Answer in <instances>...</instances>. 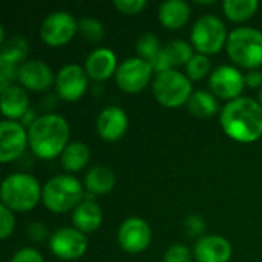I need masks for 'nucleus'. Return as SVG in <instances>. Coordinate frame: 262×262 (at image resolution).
I'll use <instances>...</instances> for the list:
<instances>
[{
	"label": "nucleus",
	"instance_id": "nucleus-34",
	"mask_svg": "<svg viewBox=\"0 0 262 262\" xmlns=\"http://www.w3.org/2000/svg\"><path fill=\"white\" fill-rule=\"evenodd\" d=\"M18 68L20 66H14V64H8V63H0V91L12 86L11 83L14 80H17Z\"/></svg>",
	"mask_w": 262,
	"mask_h": 262
},
{
	"label": "nucleus",
	"instance_id": "nucleus-40",
	"mask_svg": "<svg viewBox=\"0 0 262 262\" xmlns=\"http://www.w3.org/2000/svg\"><path fill=\"white\" fill-rule=\"evenodd\" d=\"M259 104H261V107H262V89H261V92H259Z\"/></svg>",
	"mask_w": 262,
	"mask_h": 262
},
{
	"label": "nucleus",
	"instance_id": "nucleus-33",
	"mask_svg": "<svg viewBox=\"0 0 262 262\" xmlns=\"http://www.w3.org/2000/svg\"><path fill=\"white\" fill-rule=\"evenodd\" d=\"M146 5H147L146 0H115V2H114V6H115L120 12L129 14V15L141 12V11L146 8Z\"/></svg>",
	"mask_w": 262,
	"mask_h": 262
},
{
	"label": "nucleus",
	"instance_id": "nucleus-13",
	"mask_svg": "<svg viewBox=\"0 0 262 262\" xmlns=\"http://www.w3.org/2000/svg\"><path fill=\"white\" fill-rule=\"evenodd\" d=\"M88 88V74L78 64H68L55 77L57 95L64 101H77Z\"/></svg>",
	"mask_w": 262,
	"mask_h": 262
},
{
	"label": "nucleus",
	"instance_id": "nucleus-37",
	"mask_svg": "<svg viewBox=\"0 0 262 262\" xmlns=\"http://www.w3.org/2000/svg\"><path fill=\"white\" fill-rule=\"evenodd\" d=\"M11 262H43V258H41L40 252H37L35 249L26 247V249L18 250L12 256Z\"/></svg>",
	"mask_w": 262,
	"mask_h": 262
},
{
	"label": "nucleus",
	"instance_id": "nucleus-15",
	"mask_svg": "<svg viewBox=\"0 0 262 262\" xmlns=\"http://www.w3.org/2000/svg\"><path fill=\"white\" fill-rule=\"evenodd\" d=\"M17 80L29 91L41 92L49 89L54 81L52 69L40 60H28L18 68Z\"/></svg>",
	"mask_w": 262,
	"mask_h": 262
},
{
	"label": "nucleus",
	"instance_id": "nucleus-22",
	"mask_svg": "<svg viewBox=\"0 0 262 262\" xmlns=\"http://www.w3.org/2000/svg\"><path fill=\"white\" fill-rule=\"evenodd\" d=\"M158 17L166 28L180 29L190 18V6L183 0H167L160 6Z\"/></svg>",
	"mask_w": 262,
	"mask_h": 262
},
{
	"label": "nucleus",
	"instance_id": "nucleus-18",
	"mask_svg": "<svg viewBox=\"0 0 262 262\" xmlns=\"http://www.w3.org/2000/svg\"><path fill=\"white\" fill-rule=\"evenodd\" d=\"M193 253L198 262H229L232 246L226 238L209 235L196 241Z\"/></svg>",
	"mask_w": 262,
	"mask_h": 262
},
{
	"label": "nucleus",
	"instance_id": "nucleus-12",
	"mask_svg": "<svg viewBox=\"0 0 262 262\" xmlns=\"http://www.w3.org/2000/svg\"><path fill=\"white\" fill-rule=\"evenodd\" d=\"M152 232L141 218H127L118 229V244L127 253H140L150 244Z\"/></svg>",
	"mask_w": 262,
	"mask_h": 262
},
{
	"label": "nucleus",
	"instance_id": "nucleus-38",
	"mask_svg": "<svg viewBox=\"0 0 262 262\" xmlns=\"http://www.w3.org/2000/svg\"><path fill=\"white\" fill-rule=\"evenodd\" d=\"M246 84L252 89H256L262 86V72L259 71H250L247 75H246Z\"/></svg>",
	"mask_w": 262,
	"mask_h": 262
},
{
	"label": "nucleus",
	"instance_id": "nucleus-9",
	"mask_svg": "<svg viewBox=\"0 0 262 262\" xmlns=\"http://www.w3.org/2000/svg\"><path fill=\"white\" fill-rule=\"evenodd\" d=\"M77 31H78L77 20L69 12L57 11L49 14L43 20L40 35L41 40L49 46H63L68 41H71V38Z\"/></svg>",
	"mask_w": 262,
	"mask_h": 262
},
{
	"label": "nucleus",
	"instance_id": "nucleus-26",
	"mask_svg": "<svg viewBox=\"0 0 262 262\" xmlns=\"http://www.w3.org/2000/svg\"><path fill=\"white\" fill-rule=\"evenodd\" d=\"M28 55V43L20 35L11 37L8 41L3 43L2 52H0V63H8L14 66L23 64L25 58Z\"/></svg>",
	"mask_w": 262,
	"mask_h": 262
},
{
	"label": "nucleus",
	"instance_id": "nucleus-30",
	"mask_svg": "<svg viewBox=\"0 0 262 262\" xmlns=\"http://www.w3.org/2000/svg\"><path fill=\"white\" fill-rule=\"evenodd\" d=\"M186 69H187V75L190 80H201L204 78L209 71H210V61H209V57L207 55H203V54H195L190 61L186 64Z\"/></svg>",
	"mask_w": 262,
	"mask_h": 262
},
{
	"label": "nucleus",
	"instance_id": "nucleus-27",
	"mask_svg": "<svg viewBox=\"0 0 262 262\" xmlns=\"http://www.w3.org/2000/svg\"><path fill=\"white\" fill-rule=\"evenodd\" d=\"M223 8L229 20L241 23L255 15L259 8V3L258 0H227L224 2Z\"/></svg>",
	"mask_w": 262,
	"mask_h": 262
},
{
	"label": "nucleus",
	"instance_id": "nucleus-11",
	"mask_svg": "<svg viewBox=\"0 0 262 262\" xmlns=\"http://www.w3.org/2000/svg\"><path fill=\"white\" fill-rule=\"evenodd\" d=\"M28 132L21 123L3 120L0 123V161L3 164L20 158L26 149Z\"/></svg>",
	"mask_w": 262,
	"mask_h": 262
},
{
	"label": "nucleus",
	"instance_id": "nucleus-5",
	"mask_svg": "<svg viewBox=\"0 0 262 262\" xmlns=\"http://www.w3.org/2000/svg\"><path fill=\"white\" fill-rule=\"evenodd\" d=\"M227 54L239 66L255 69L262 64V32L255 28L233 29L227 37Z\"/></svg>",
	"mask_w": 262,
	"mask_h": 262
},
{
	"label": "nucleus",
	"instance_id": "nucleus-17",
	"mask_svg": "<svg viewBox=\"0 0 262 262\" xmlns=\"http://www.w3.org/2000/svg\"><path fill=\"white\" fill-rule=\"evenodd\" d=\"M98 135L106 141L120 140L127 130V115L117 106H109L101 111L97 120Z\"/></svg>",
	"mask_w": 262,
	"mask_h": 262
},
{
	"label": "nucleus",
	"instance_id": "nucleus-31",
	"mask_svg": "<svg viewBox=\"0 0 262 262\" xmlns=\"http://www.w3.org/2000/svg\"><path fill=\"white\" fill-rule=\"evenodd\" d=\"M15 227V218L11 209H8L6 206H0V238L5 241L8 239Z\"/></svg>",
	"mask_w": 262,
	"mask_h": 262
},
{
	"label": "nucleus",
	"instance_id": "nucleus-3",
	"mask_svg": "<svg viewBox=\"0 0 262 262\" xmlns=\"http://www.w3.org/2000/svg\"><path fill=\"white\" fill-rule=\"evenodd\" d=\"M81 183L72 175H57L51 178L41 193L43 204L54 213H66L75 210L84 200Z\"/></svg>",
	"mask_w": 262,
	"mask_h": 262
},
{
	"label": "nucleus",
	"instance_id": "nucleus-28",
	"mask_svg": "<svg viewBox=\"0 0 262 262\" xmlns=\"http://www.w3.org/2000/svg\"><path fill=\"white\" fill-rule=\"evenodd\" d=\"M160 49L161 48H160L158 38L154 34H144L137 41V52H138L140 58L147 63H152L157 58Z\"/></svg>",
	"mask_w": 262,
	"mask_h": 262
},
{
	"label": "nucleus",
	"instance_id": "nucleus-24",
	"mask_svg": "<svg viewBox=\"0 0 262 262\" xmlns=\"http://www.w3.org/2000/svg\"><path fill=\"white\" fill-rule=\"evenodd\" d=\"M91 152L89 147L81 141L69 143L61 154V166L68 172H80L89 163Z\"/></svg>",
	"mask_w": 262,
	"mask_h": 262
},
{
	"label": "nucleus",
	"instance_id": "nucleus-14",
	"mask_svg": "<svg viewBox=\"0 0 262 262\" xmlns=\"http://www.w3.org/2000/svg\"><path fill=\"white\" fill-rule=\"evenodd\" d=\"M209 83L216 97L233 101L243 94L246 86V77L233 66H220L210 75Z\"/></svg>",
	"mask_w": 262,
	"mask_h": 262
},
{
	"label": "nucleus",
	"instance_id": "nucleus-25",
	"mask_svg": "<svg viewBox=\"0 0 262 262\" xmlns=\"http://www.w3.org/2000/svg\"><path fill=\"white\" fill-rule=\"evenodd\" d=\"M187 107L192 115L200 118H209L218 112V101L212 94L204 91H196L190 95L187 101Z\"/></svg>",
	"mask_w": 262,
	"mask_h": 262
},
{
	"label": "nucleus",
	"instance_id": "nucleus-16",
	"mask_svg": "<svg viewBox=\"0 0 262 262\" xmlns=\"http://www.w3.org/2000/svg\"><path fill=\"white\" fill-rule=\"evenodd\" d=\"M193 57V49L189 43L183 40H175L160 49L157 58L150 63L157 74L170 71L173 66L187 64Z\"/></svg>",
	"mask_w": 262,
	"mask_h": 262
},
{
	"label": "nucleus",
	"instance_id": "nucleus-29",
	"mask_svg": "<svg viewBox=\"0 0 262 262\" xmlns=\"http://www.w3.org/2000/svg\"><path fill=\"white\" fill-rule=\"evenodd\" d=\"M78 31L88 41H100L104 37V28L101 21L95 18H81L78 21Z\"/></svg>",
	"mask_w": 262,
	"mask_h": 262
},
{
	"label": "nucleus",
	"instance_id": "nucleus-7",
	"mask_svg": "<svg viewBox=\"0 0 262 262\" xmlns=\"http://www.w3.org/2000/svg\"><path fill=\"white\" fill-rule=\"evenodd\" d=\"M227 37L226 25L215 15H203L198 18L190 34L193 48L203 55L220 52L224 43H227Z\"/></svg>",
	"mask_w": 262,
	"mask_h": 262
},
{
	"label": "nucleus",
	"instance_id": "nucleus-35",
	"mask_svg": "<svg viewBox=\"0 0 262 262\" xmlns=\"http://www.w3.org/2000/svg\"><path fill=\"white\" fill-rule=\"evenodd\" d=\"M184 230L189 236H201L206 232V223L198 215H189L184 220Z\"/></svg>",
	"mask_w": 262,
	"mask_h": 262
},
{
	"label": "nucleus",
	"instance_id": "nucleus-2",
	"mask_svg": "<svg viewBox=\"0 0 262 262\" xmlns=\"http://www.w3.org/2000/svg\"><path fill=\"white\" fill-rule=\"evenodd\" d=\"M68 121L57 114H45L38 117L28 129L29 147L32 154L41 160H52L61 155L68 147Z\"/></svg>",
	"mask_w": 262,
	"mask_h": 262
},
{
	"label": "nucleus",
	"instance_id": "nucleus-23",
	"mask_svg": "<svg viewBox=\"0 0 262 262\" xmlns=\"http://www.w3.org/2000/svg\"><path fill=\"white\" fill-rule=\"evenodd\" d=\"M86 190L92 195H106L115 186V175L109 167L95 166L84 177Z\"/></svg>",
	"mask_w": 262,
	"mask_h": 262
},
{
	"label": "nucleus",
	"instance_id": "nucleus-39",
	"mask_svg": "<svg viewBox=\"0 0 262 262\" xmlns=\"http://www.w3.org/2000/svg\"><path fill=\"white\" fill-rule=\"evenodd\" d=\"M38 117L35 115V112H34V109H29L25 115H23V118H21V126L25 127V126H28V129L32 126V123L37 120Z\"/></svg>",
	"mask_w": 262,
	"mask_h": 262
},
{
	"label": "nucleus",
	"instance_id": "nucleus-19",
	"mask_svg": "<svg viewBox=\"0 0 262 262\" xmlns=\"http://www.w3.org/2000/svg\"><path fill=\"white\" fill-rule=\"evenodd\" d=\"M117 69V57L107 48L95 49L86 60V74L95 81L107 80Z\"/></svg>",
	"mask_w": 262,
	"mask_h": 262
},
{
	"label": "nucleus",
	"instance_id": "nucleus-6",
	"mask_svg": "<svg viewBox=\"0 0 262 262\" xmlns=\"http://www.w3.org/2000/svg\"><path fill=\"white\" fill-rule=\"evenodd\" d=\"M152 91L157 101L166 107H180L193 94L189 77L175 69L157 74Z\"/></svg>",
	"mask_w": 262,
	"mask_h": 262
},
{
	"label": "nucleus",
	"instance_id": "nucleus-20",
	"mask_svg": "<svg viewBox=\"0 0 262 262\" xmlns=\"http://www.w3.org/2000/svg\"><path fill=\"white\" fill-rule=\"evenodd\" d=\"M2 95V114L6 118L21 120L23 115L31 109L28 94L20 86H9L3 91H0Z\"/></svg>",
	"mask_w": 262,
	"mask_h": 262
},
{
	"label": "nucleus",
	"instance_id": "nucleus-1",
	"mask_svg": "<svg viewBox=\"0 0 262 262\" xmlns=\"http://www.w3.org/2000/svg\"><path fill=\"white\" fill-rule=\"evenodd\" d=\"M220 123L224 132L235 141L253 143L262 137L261 104L247 97L229 101L221 111Z\"/></svg>",
	"mask_w": 262,
	"mask_h": 262
},
{
	"label": "nucleus",
	"instance_id": "nucleus-36",
	"mask_svg": "<svg viewBox=\"0 0 262 262\" xmlns=\"http://www.w3.org/2000/svg\"><path fill=\"white\" fill-rule=\"evenodd\" d=\"M28 236L34 243H43L49 236V232H48V227L43 223L35 221V223L29 224V227H28Z\"/></svg>",
	"mask_w": 262,
	"mask_h": 262
},
{
	"label": "nucleus",
	"instance_id": "nucleus-4",
	"mask_svg": "<svg viewBox=\"0 0 262 262\" xmlns=\"http://www.w3.org/2000/svg\"><path fill=\"white\" fill-rule=\"evenodd\" d=\"M43 190L38 181L29 173H12L2 184V204L12 212H29L32 210Z\"/></svg>",
	"mask_w": 262,
	"mask_h": 262
},
{
	"label": "nucleus",
	"instance_id": "nucleus-8",
	"mask_svg": "<svg viewBox=\"0 0 262 262\" xmlns=\"http://www.w3.org/2000/svg\"><path fill=\"white\" fill-rule=\"evenodd\" d=\"M152 72L154 68L150 66V63L141 60L140 57H134L124 60L118 66L115 72V81L124 92L135 94L147 86L152 78Z\"/></svg>",
	"mask_w": 262,
	"mask_h": 262
},
{
	"label": "nucleus",
	"instance_id": "nucleus-21",
	"mask_svg": "<svg viewBox=\"0 0 262 262\" xmlns=\"http://www.w3.org/2000/svg\"><path fill=\"white\" fill-rule=\"evenodd\" d=\"M103 221V213L95 201H83L72 213V223L81 233L95 232Z\"/></svg>",
	"mask_w": 262,
	"mask_h": 262
},
{
	"label": "nucleus",
	"instance_id": "nucleus-10",
	"mask_svg": "<svg viewBox=\"0 0 262 262\" xmlns=\"http://www.w3.org/2000/svg\"><path fill=\"white\" fill-rule=\"evenodd\" d=\"M49 247L57 258L64 261H74L86 253L88 238L84 233H81L77 229L63 227L51 235Z\"/></svg>",
	"mask_w": 262,
	"mask_h": 262
},
{
	"label": "nucleus",
	"instance_id": "nucleus-32",
	"mask_svg": "<svg viewBox=\"0 0 262 262\" xmlns=\"http://www.w3.org/2000/svg\"><path fill=\"white\" fill-rule=\"evenodd\" d=\"M164 262H192V255L190 250L186 246L175 244L172 246L166 255H164Z\"/></svg>",
	"mask_w": 262,
	"mask_h": 262
}]
</instances>
